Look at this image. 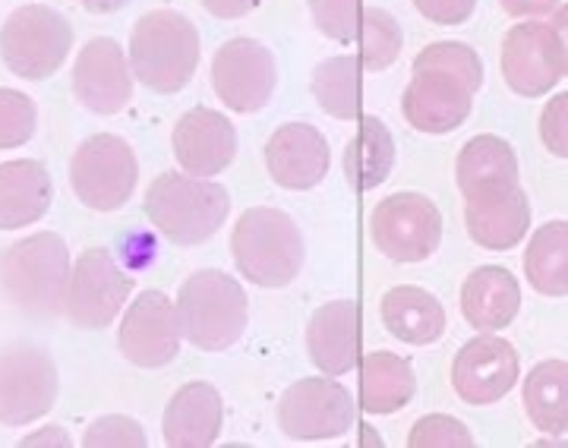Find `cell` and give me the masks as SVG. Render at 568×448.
<instances>
[{
	"instance_id": "2e32d148",
	"label": "cell",
	"mask_w": 568,
	"mask_h": 448,
	"mask_svg": "<svg viewBox=\"0 0 568 448\" xmlns=\"http://www.w3.org/2000/svg\"><path fill=\"white\" fill-rule=\"evenodd\" d=\"M477 89L448 70H414L402 95L405 121L426 136L455 133L474 111Z\"/></svg>"
},
{
	"instance_id": "d6a6232c",
	"label": "cell",
	"mask_w": 568,
	"mask_h": 448,
	"mask_svg": "<svg viewBox=\"0 0 568 448\" xmlns=\"http://www.w3.org/2000/svg\"><path fill=\"white\" fill-rule=\"evenodd\" d=\"M414 70H448L467 80L477 92L484 85V61L465 41H433L414 58Z\"/></svg>"
},
{
	"instance_id": "d4e9b609",
	"label": "cell",
	"mask_w": 568,
	"mask_h": 448,
	"mask_svg": "<svg viewBox=\"0 0 568 448\" xmlns=\"http://www.w3.org/2000/svg\"><path fill=\"white\" fill-rule=\"evenodd\" d=\"M54 200L48 167L36 159L0 164V231H20L41 222Z\"/></svg>"
},
{
	"instance_id": "f35d334b",
	"label": "cell",
	"mask_w": 568,
	"mask_h": 448,
	"mask_svg": "<svg viewBox=\"0 0 568 448\" xmlns=\"http://www.w3.org/2000/svg\"><path fill=\"white\" fill-rule=\"evenodd\" d=\"M414 7L433 26H465L477 10V0H414Z\"/></svg>"
},
{
	"instance_id": "44dd1931",
	"label": "cell",
	"mask_w": 568,
	"mask_h": 448,
	"mask_svg": "<svg viewBox=\"0 0 568 448\" xmlns=\"http://www.w3.org/2000/svg\"><path fill=\"white\" fill-rule=\"evenodd\" d=\"M518 155L508 140L480 133L467 140L455 162V181L465 200H493L521 186Z\"/></svg>"
},
{
	"instance_id": "ab89813d",
	"label": "cell",
	"mask_w": 568,
	"mask_h": 448,
	"mask_svg": "<svg viewBox=\"0 0 568 448\" xmlns=\"http://www.w3.org/2000/svg\"><path fill=\"white\" fill-rule=\"evenodd\" d=\"M499 3L515 20H540V17H552L562 0H499Z\"/></svg>"
},
{
	"instance_id": "b9f144b4",
	"label": "cell",
	"mask_w": 568,
	"mask_h": 448,
	"mask_svg": "<svg viewBox=\"0 0 568 448\" xmlns=\"http://www.w3.org/2000/svg\"><path fill=\"white\" fill-rule=\"evenodd\" d=\"M22 448H32V446H58V448H70L73 446V439L67 436V429L63 427H44L39 432H32V436H26L20 439Z\"/></svg>"
},
{
	"instance_id": "e0dca14e",
	"label": "cell",
	"mask_w": 568,
	"mask_h": 448,
	"mask_svg": "<svg viewBox=\"0 0 568 448\" xmlns=\"http://www.w3.org/2000/svg\"><path fill=\"white\" fill-rule=\"evenodd\" d=\"M133 67L114 39H92L82 44L73 63V95L92 114H121L133 102Z\"/></svg>"
},
{
	"instance_id": "7bdbcfd3",
	"label": "cell",
	"mask_w": 568,
	"mask_h": 448,
	"mask_svg": "<svg viewBox=\"0 0 568 448\" xmlns=\"http://www.w3.org/2000/svg\"><path fill=\"white\" fill-rule=\"evenodd\" d=\"M549 26H552V35H556V44H559V58H562V70L568 77V3H559V10L549 17Z\"/></svg>"
},
{
	"instance_id": "3957f363",
	"label": "cell",
	"mask_w": 568,
	"mask_h": 448,
	"mask_svg": "<svg viewBox=\"0 0 568 448\" xmlns=\"http://www.w3.org/2000/svg\"><path fill=\"white\" fill-rule=\"evenodd\" d=\"M126 58L133 77L149 92L174 95L186 89L200 70V32L193 20L178 10H149L130 32Z\"/></svg>"
},
{
	"instance_id": "9a60e30c",
	"label": "cell",
	"mask_w": 568,
	"mask_h": 448,
	"mask_svg": "<svg viewBox=\"0 0 568 448\" xmlns=\"http://www.w3.org/2000/svg\"><path fill=\"white\" fill-rule=\"evenodd\" d=\"M499 67L506 85L521 99H544L566 77L552 26L521 20L503 35Z\"/></svg>"
},
{
	"instance_id": "7a4b0ae2",
	"label": "cell",
	"mask_w": 568,
	"mask_h": 448,
	"mask_svg": "<svg viewBox=\"0 0 568 448\" xmlns=\"http://www.w3.org/2000/svg\"><path fill=\"white\" fill-rule=\"evenodd\" d=\"M145 218L174 246L212 241L231 215V193L209 177L164 171L145 190Z\"/></svg>"
},
{
	"instance_id": "8d00e7d4",
	"label": "cell",
	"mask_w": 568,
	"mask_h": 448,
	"mask_svg": "<svg viewBox=\"0 0 568 448\" xmlns=\"http://www.w3.org/2000/svg\"><path fill=\"white\" fill-rule=\"evenodd\" d=\"M82 446L85 448H145L149 446V436L145 429L126 417V414H108L99 417L95 424H89L85 436H82Z\"/></svg>"
},
{
	"instance_id": "ee69618b",
	"label": "cell",
	"mask_w": 568,
	"mask_h": 448,
	"mask_svg": "<svg viewBox=\"0 0 568 448\" xmlns=\"http://www.w3.org/2000/svg\"><path fill=\"white\" fill-rule=\"evenodd\" d=\"M73 3H80L82 10H89V13H95V17H108V13L123 10L130 0H73Z\"/></svg>"
},
{
	"instance_id": "1f68e13d",
	"label": "cell",
	"mask_w": 568,
	"mask_h": 448,
	"mask_svg": "<svg viewBox=\"0 0 568 448\" xmlns=\"http://www.w3.org/2000/svg\"><path fill=\"white\" fill-rule=\"evenodd\" d=\"M357 58L364 63V70L369 73H383L392 63L402 58V26L398 20L383 10V7H364V17H361V32H357Z\"/></svg>"
},
{
	"instance_id": "836d02e7",
	"label": "cell",
	"mask_w": 568,
	"mask_h": 448,
	"mask_svg": "<svg viewBox=\"0 0 568 448\" xmlns=\"http://www.w3.org/2000/svg\"><path fill=\"white\" fill-rule=\"evenodd\" d=\"M36 126H39L36 102L26 92L0 89V152L29 143L36 136Z\"/></svg>"
},
{
	"instance_id": "5b68a950",
	"label": "cell",
	"mask_w": 568,
	"mask_h": 448,
	"mask_svg": "<svg viewBox=\"0 0 568 448\" xmlns=\"http://www.w3.org/2000/svg\"><path fill=\"white\" fill-rule=\"evenodd\" d=\"M183 338L200 350H227L241 342L250 323L244 285L222 268L193 272L178 291Z\"/></svg>"
},
{
	"instance_id": "6da1fadb",
	"label": "cell",
	"mask_w": 568,
	"mask_h": 448,
	"mask_svg": "<svg viewBox=\"0 0 568 448\" xmlns=\"http://www.w3.org/2000/svg\"><path fill=\"white\" fill-rule=\"evenodd\" d=\"M70 275H73L70 250L54 231H39L32 237H22L0 253L3 297L36 319L63 316Z\"/></svg>"
},
{
	"instance_id": "f1b7e54d",
	"label": "cell",
	"mask_w": 568,
	"mask_h": 448,
	"mask_svg": "<svg viewBox=\"0 0 568 448\" xmlns=\"http://www.w3.org/2000/svg\"><path fill=\"white\" fill-rule=\"evenodd\" d=\"M525 414L544 436L568 432V364L566 360H540L525 376L521 388Z\"/></svg>"
},
{
	"instance_id": "7402d4cb",
	"label": "cell",
	"mask_w": 568,
	"mask_h": 448,
	"mask_svg": "<svg viewBox=\"0 0 568 448\" xmlns=\"http://www.w3.org/2000/svg\"><path fill=\"white\" fill-rule=\"evenodd\" d=\"M224 427L222 391L212 383L181 386L162 414V439L171 448H209Z\"/></svg>"
},
{
	"instance_id": "4dcf8cb0",
	"label": "cell",
	"mask_w": 568,
	"mask_h": 448,
	"mask_svg": "<svg viewBox=\"0 0 568 448\" xmlns=\"http://www.w3.org/2000/svg\"><path fill=\"white\" fill-rule=\"evenodd\" d=\"M361 58L338 54L313 70V99L335 121L361 118Z\"/></svg>"
},
{
	"instance_id": "7c38bea8",
	"label": "cell",
	"mask_w": 568,
	"mask_h": 448,
	"mask_svg": "<svg viewBox=\"0 0 568 448\" xmlns=\"http://www.w3.org/2000/svg\"><path fill=\"white\" fill-rule=\"evenodd\" d=\"M183 342L178 301H171L164 291H142L133 304H126L118 347L121 354L142 369H162L178 360Z\"/></svg>"
},
{
	"instance_id": "ac0fdd59",
	"label": "cell",
	"mask_w": 568,
	"mask_h": 448,
	"mask_svg": "<svg viewBox=\"0 0 568 448\" xmlns=\"http://www.w3.org/2000/svg\"><path fill=\"white\" fill-rule=\"evenodd\" d=\"M328 167L332 149L313 123H282L265 143V171L282 190H313L323 184Z\"/></svg>"
},
{
	"instance_id": "ba28073f",
	"label": "cell",
	"mask_w": 568,
	"mask_h": 448,
	"mask_svg": "<svg viewBox=\"0 0 568 448\" xmlns=\"http://www.w3.org/2000/svg\"><path fill=\"white\" fill-rule=\"evenodd\" d=\"M278 429L297 442L338 439L357 420V401L335 376H310L287 386L278 398Z\"/></svg>"
},
{
	"instance_id": "8fae6325",
	"label": "cell",
	"mask_w": 568,
	"mask_h": 448,
	"mask_svg": "<svg viewBox=\"0 0 568 448\" xmlns=\"http://www.w3.org/2000/svg\"><path fill=\"white\" fill-rule=\"evenodd\" d=\"M278 85L275 54L256 39H231L212 58V89L234 114H256L272 102Z\"/></svg>"
},
{
	"instance_id": "277c9868",
	"label": "cell",
	"mask_w": 568,
	"mask_h": 448,
	"mask_svg": "<svg viewBox=\"0 0 568 448\" xmlns=\"http://www.w3.org/2000/svg\"><path fill=\"white\" fill-rule=\"evenodd\" d=\"M231 256L250 285L278 291L304 268V237L287 212L253 205L231 231Z\"/></svg>"
},
{
	"instance_id": "30bf717a",
	"label": "cell",
	"mask_w": 568,
	"mask_h": 448,
	"mask_svg": "<svg viewBox=\"0 0 568 448\" xmlns=\"http://www.w3.org/2000/svg\"><path fill=\"white\" fill-rule=\"evenodd\" d=\"M130 294L133 278L118 265V259L104 246H89L73 263L63 316L77 328L102 332L121 316Z\"/></svg>"
},
{
	"instance_id": "603a6c76",
	"label": "cell",
	"mask_w": 568,
	"mask_h": 448,
	"mask_svg": "<svg viewBox=\"0 0 568 448\" xmlns=\"http://www.w3.org/2000/svg\"><path fill=\"white\" fill-rule=\"evenodd\" d=\"M521 313V285L503 265H480L462 285V316L477 332H499Z\"/></svg>"
},
{
	"instance_id": "ffe728a7",
	"label": "cell",
	"mask_w": 568,
	"mask_h": 448,
	"mask_svg": "<svg viewBox=\"0 0 568 448\" xmlns=\"http://www.w3.org/2000/svg\"><path fill=\"white\" fill-rule=\"evenodd\" d=\"M310 364L325 376H345L361 364V306L354 301L323 304L306 323Z\"/></svg>"
},
{
	"instance_id": "8992f818",
	"label": "cell",
	"mask_w": 568,
	"mask_h": 448,
	"mask_svg": "<svg viewBox=\"0 0 568 448\" xmlns=\"http://www.w3.org/2000/svg\"><path fill=\"white\" fill-rule=\"evenodd\" d=\"M73 51V26L61 10L26 3L0 29V58L20 80L41 82L54 77Z\"/></svg>"
},
{
	"instance_id": "83f0119b",
	"label": "cell",
	"mask_w": 568,
	"mask_h": 448,
	"mask_svg": "<svg viewBox=\"0 0 568 448\" xmlns=\"http://www.w3.org/2000/svg\"><path fill=\"white\" fill-rule=\"evenodd\" d=\"M395 167V136L379 118H364L345 145V181L354 190H376Z\"/></svg>"
},
{
	"instance_id": "52a82bcc",
	"label": "cell",
	"mask_w": 568,
	"mask_h": 448,
	"mask_svg": "<svg viewBox=\"0 0 568 448\" xmlns=\"http://www.w3.org/2000/svg\"><path fill=\"white\" fill-rule=\"evenodd\" d=\"M140 181V162L133 145L114 133H95L73 152L70 186L85 208L118 212L130 203Z\"/></svg>"
},
{
	"instance_id": "d590c367",
	"label": "cell",
	"mask_w": 568,
	"mask_h": 448,
	"mask_svg": "<svg viewBox=\"0 0 568 448\" xmlns=\"http://www.w3.org/2000/svg\"><path fill=\"white\" fill-rule=\"evenodd\" d=\"M410 448H474V432L448 414H426L407 432Z\"/></svg>"
},
{
	"instance_id": "f546056e",
	"label": "cell",
	"mask_w": 568,
	"mask_h": 448,
	"mask_svg": "<svg viewBox=\"0 0 568 448\" xmlns=\"http://www.w3.org/2000/svg\"><path fill=\"white\" fill-rule=\"evenodd\" d=\"M525 278L544 297H568V222H547L530 234Z\"/></svg>"
},
{
	"instance_id": "9c48e42d",
	"label": "cell",
	"mask_w": 568,
	"mask_h": 448,
	"mask_svg": "<svg viewBox=\"0 0 568 448\" xmlns=\"http://www.w3.org/2000/svg\"><path fill=\"white\" fill-rule=\"evenodd\" d=\"M369 234L392 263H424L443 244V212L424 193H392L373 208Z\"/></svg>"
},
{
	"instance_id": "74e56055",
	"label": "cell",
	"mask_w": 568,
	"mask_h": 448,
	"mask_svg": "<svg viewBox=\"0 0 568 448\" xmlns=\"http://www.w3.org/2000/svg\"><path fill=\"white\" fill-rule=\"evenodd\" d=\"M540 143L549 155L568 162V92L552 95L540 111Z\"/></svg>"
},
{
	"instance_id": "d6986e66",
	"label": "cell",
	"mask_w": 568,
	"mask_h": 448,
	"mask_svg": "<svg viewBox=\"0 0 568 448\" xmlns=\"http://www.w3.org/2000/svg\"><path fill=\"white\" fill-rule=\"evenodd\" d=\"M174 159L193 177H219L237 159V130L215 108H190L174 126Z\"/></svg>"
},
{
	"instance_id": "60d3db41",
	"label": "cell",
	"mask_w": 568,
	"mask_h": 448,
	"mask_svg": "<svg viewBox=\"0 0 568 448\" xmlns=\"http://www.w3.org/2000/svg\"><path fill=\"white\" fill-rule=\"evenodd\" d=\"M215 20H244L263 0H200Z\"/></svg>"
},
{
	"instance_id": "4316f807",
	"label": "cell",
	"mask_w": 568,
	"mask_h": 448,
	"mask_svg": "<svg viewBox=\"0 0 568 448\" xmlns=\"http://www.w3.org/2000/svg\"><path fill=\"white\" fill-rule=\"evenodd\" d=\"M417 395V373L392 350H373L361 360V408L388 417L407 408Z\"/></svg>"
},
{
	"instance_id": "5bb4252c",
	"label": "cell",
	"mask_w": 568,
	"mask_h": 448,
	"mask_svg": "<svg viewBox=\"0 0 568 448\" xmlns=\"http://www.w3.org/2000/svg\"><path fill=\"white\" fill-rule=\"evenodd\" d=\"M518 379H521L518 350L493 332L465 342L452 360V388L465 405L474 408L499 405L518 386Z\"/></svg>"
},
{
	"instance_id": "4fadbf2b",
	"label": "cell",
	"mask_w": 568,
	"mask_h": 448,
	"mask_svg": "<svg viewBox=\"0 0 568 448\" xmlns=\"http://www.w3.org/2000/svg\"><path fill=\"white\" fill-rule=\"evenodd\" d=\"M61 391L54 360L39 347H10L0 354V424L26 427L54 408Z\"/></svg>"
},
{
	"instance_id": "e575fe53",
	"label": "cell",
	"mask_w": 568,
	"mask_h": 448,
	"mask_svg": "<svg viewBox=\"0 0 568 448\" xmlns=\"http://www.w3.org/2000/svg\"><path fill=\"white\" fill-rule=\"evenodd\" d=\"M310 13L325 39L351 44L361 32L364 0H310Z\"/></svg>"
},
{
	"instance_id": "484cf974",
	"label": "cell",
	"mask_w": 568,
	"mask_h": 448,
	"mask_svg": "<svg viewBox=\"0 0 568 448\" xmlns=\"http://www.w3.org/2000/svg\"><path fill=\"white\" fill-rule=\"evenodd\" d=\"M467 237L489 253H506L525 241L530 231V200L518 186L506 196L493 200H467L465 203Z\"/></svg>"
},
{
	"instance_id": "cb8c5ba5",
	"label": "cell",
	"mask_w": 568,
	"mask_h": 448,
	"mask_svg": "<svg viewBox=\"0 0 568 448\" xmlns=\"http://www.w3.org/2000/svg\"><path fill=\"white\" fill-rule=\"evenodd\" d=\"M379 316L392 338L414 347L436 345L448 328L443 301L417 285L388 287L379 301Z\"/></svg>"
}]
</instances>
